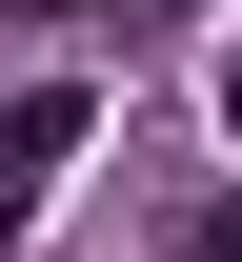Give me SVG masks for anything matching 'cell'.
<instances>
[{
    "label": "cell",
    "mask_w": 242,
    "mask_h": 262,
    "mask_svg": "<svg viewBox=\"0 0 242 262\" xmlns=\"http://www.w3.org/2000/svg\"><path fill=\"white\" fill-rule=\"evenodd\" d=\"M61 141H81V81H40V101H0V202H20L40 162H61Z\"/></svg>",
    "instance_id": "obj_1"
},
{
    "label": "cell",
    "mask_w": 242,
    "mask_h": 262,
    "mask_svg": "<svg viewBox=\"0 0 242 262\" xmlns=\"http://www.w3.org/2000/svg\"><path fill=\"white\" fill-rule=\"evenodd\" d=\"M202 242H222V262H242V202H222V222H202Z\"/></svg>",
    "instance_id": "obj_2"
},
{
    "label": "cell",
    "mask_w": 242,
    "mask_h": 262,
    "mask_svg": "<svg viewBox=\"0 0 242 262\" xmlns=\"http://www.w3.org/2000/svg\"><path fill=\"white\" fill-rule=\"evenodd\" d=\"M222 121H242V81H222Z\"/></svg>",
    "instance_id": "obj_3"
}]
</instances>
